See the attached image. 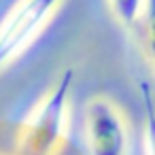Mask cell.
<instances>
[{
  "label": "cell",
  "instance_id": "cell-3",
  "mask_svg": "<svg viewBox=\"0 0 155 155\" xmlns=\"http://www.w3.org/2000/svg\"><path fill=\"white\" fill-rule=\"evenodd\" d=\"M83 134L89 155H127L130 151L125 117L119 106L104 96H96L85 104Z\"/></svg>",
  "mask_w": 155,
  "mask_h": 155
},
{
  "label": "cell",
  "instance_id": "cell-6",
  "mask_svg": "<svg viewBox=\"0 0 155 155\" xmlns=\"http://www.w3.org/2000/svg\"><path fill=\"white\" fill-rule=\"evenodd\" d=\"M144 106H147V130H144V149L147 155H155V108L151 104V96L144 89Z\"/></svg>",
  "mask_w": 155,
  "mask_h": 155
},
{
  "label": "cell",
  "instance_id": "cell-4",
  "mask_svg": "<svg viewBox=\"0 0 155 155\" xmlns=\"http://www.w3.org/2000/svg\"><path fill=\"white\" fill-rule=\"evenodd\" d=\"M136 28L140 34L142 49H144V53L155 70V0H144V7H142L138 21H136Z\"/></svg>",
  "mask_w": 155,
  "mask_h": 155
},
{
  "label": "cell",
  "instance_id": "cell-2",
  "mask_svg": "<svg viewBox=\"0 0 155 155\" xmlns=\"http://www.w3.org/2000/svg\"><path fill=\"white\" fill-rule=\"evenodd\" d=\"M62 0H17L0 19V70L21 58L45 32Z\"/></svg>",
  "mask_w": 155,
  "mask_h": 155
},
{
  "label": "cell",
  "instance_id": "cell-5",
  "mask_svg": "<svg viewBox=\"0 0 155 155\" xmlns=\"http://www.w3.org/2000/svg\"><path fill=\"white\" fill-rule=\"evenodd\" d=\"M108 7L115 15V19L125 26V28H134L140 13H142V7H144V0H108Z\"/></svg>",
  "mask_w": 155,
  "mask_h": 155
},
{
  "label": "cell",
  "instance_id": "cell-1",
  "mask_svg": "<svg viewBox=\"0 0 155 155\" xmlns=\"http://www.w3.org/2000/svg\"><path fill=\"white\" fill-rule=\"evenodd\" d=\"M72 70H64L58 83L34 104L19 130V155H55L68 130V98Z\"/></svg>",
  "mask_w": 155,
  "mask_h": 155
}]
</instances>
